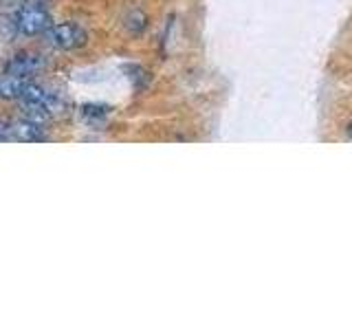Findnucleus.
<instances>
[{
  "mask_svg": "<svg viewBox=\"0 0 352 330\" xmlns=\"http://www.w3.org/2000/svg\"><path fill=\"white\" fill-rule=\"evenodd\" d=\"M29 86L27 77H16V75H9L5 80H0V97L5 99H18L25 93V88Z\"/></svg>",
  "mask_w": 352,
  "mask_h": 330,
  "instance_id": "obj_5",
  "label": "nucleus"
},
{
  "mask_svg": "<svg viewBox=\"0 0 352 330\" xmlns=\"http://www.w3.org/2000/svg\"><path fill=\"white\" fill-rule=\"evenodd\" d=\"M82 115L88 121H104L108 117V108L106 106H97V104H88L82 108Z\"/></svg>",
  "mask_w": 352,
  "mask_h": 330,
  "instance_id": "obj_8",
  "label": "nucleus"
},
{
  "mask_svg": "<svg viewBox=\"0 0 352 330\" xmlns=\"http://www.w3.org/2000/svg\"><path fill=\"white\" fill-rule=\"evenodd\" d=\"M49 110L44 106H38V104H25V119L29 121H36V124H44V121L49 119Z\"/></svg>",
  "mask_w": 352,
  "mask_h": 330,
  "instance_id": "obj_7",
  "label": "nucleus"
},
{
  "mask_svg": "<svg viewBox=\"0 0 352 330\" xmlns=\"http://www.w3.org/2000/svg\"><path fill=\"white\" fill-rule=\"evenodd\" d=\"M346 132H348V137L352 139V121H350V124H348V128H346Z\"/></svg>",
  "mask_w": 352,
  "mask_h": 330,
  "instance_id": "obj_9",
  "label": "nucleus"
},
{
  "mask_svg": "<svg viewBox=\"0 0 352 330\" xmlns=\"http://www.w3.org/2000/svg\"><path fill=\"white\" fill-rule=\"evenodd\" d=\"M124 27L132 33V36H139V33L146 31V27H148V18H146V14H143V11L135 9V11H130V14L126 16Z\"/></svg>",
  "mask_w": 352,
  "mask_h": 330,
  "instance_id": "obj_6",
  "label": "nucleus"
},
{
  "mask_svg": "<svg viewBox=\"0 0 352 330\" xmlns=\"http://www.w3.org/2000/svg\"><path fill=\"white\" fill-rule=\"evenodd\" d=\"M11 139L33 143V141H44V139H47V135H44L42 124H36V121H29V119H22V121H16V124L11 126Z\"/></svg>",
  "mask_w": 352,
  "mask_h": 330,
  "instance_id": "obj_4",
  "label": "nucleus"
},
{
  "mask_svg": "<svg viewBox=\"0 0 352 330\" xmlns=\"http://www.w3.org/2000/svg\"><path fill=\"white\" fill-rule=\"evenodd\" d=\"M16 27L25 36H38V33H47L53 27V22L51 16L40 5H27L20 7V11L16 14Z\"/></svg>",
  "mask_w": 352,
  "mask_h": 330,
  "instance_id": "obj_2",
  "label": "nucleus"
},
{
  "mask_svg": "<svg viewBox=\"0 0 352 330\" xmlns=\"http://www.w3.org/2000/svg\"><path fill=\"white\" fill-rule=\"evenodd\" d=\"M44 69V58L42 55H16L14 60L7 64V75H16V77H29L36 75L38 71Z\"/></svg>",
  "mask_w": 352,
  "mask_h": 330,
  "instance_id": "obj_3",
  "label": "nucleus"
},
{
  "mask_svg": "<svg viewBox=\"0 0 352 330\" xmlns=\"http://www.w3.org/2000/svg\"><path fill=\"white\" fill-rule=\"evenodd\" d=\"M47 40L55 49L71 51L84 47L88 42V33L80 25H75V22H62V25H53L47 31Z\"/></svg>",
  "mask_w": 352,
  "mask_h": 330,
  "instance_id": "obj_1",
  "label": "nucleus"
}]
</instances>
